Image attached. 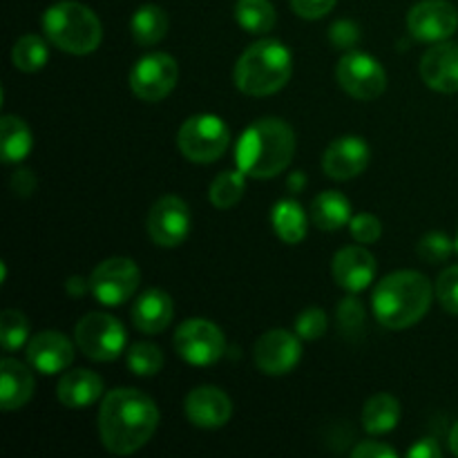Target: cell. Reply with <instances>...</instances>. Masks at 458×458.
I'll list each match as a JSON object with an SVG mask.
<instances>
[{
    "label": "cell",
    "mask_w": 458,
    "mask_h": 458,
    "mask_svg": "<svg viewBox=\"0 0 458 458\" xmlns=\"http://www.w3.org/2000/svg\"><path fill=\"white\" fill-rule=\"evenodd\" d=\"M334 280L347 293H360L374 282L376 258L365 246H347L334 255Z\"/></svg>",
    "instance_id": "obj_18"
},
{
    "label": "cell",
    "mask_w": 458,
    "mask_h": 458,
    "mask_svg": "<svg viewBox=\"0 0 458 458\" xmlns=\"http://www.w3.org/2000/svg\"><path fill=\"white\" fill-rule=\"evenodd\" d=\"M367 165H369V146L365 139L356 137V134L335 139L322 155V170L338 182H349V179L358 177L365 173Z\"/></svg>",
    "instance_id": "obj_16"
},
{
    "label": "cell",
    "mask_w": 458,
    "mask_h": 458,
    "mask_svg": "<svg viewBox=\"0 0 458 458\" xmlns=\"http://www.w3.org/2000/svg\"><path fill=\"white\" fill-rule=\"evenodd\" d=\"M456 253H458V235H456Z\"/></svg>",
    "instance_id": "obj_46"
},
{
    "label": "cell",
    "mask_w": 458,
    "mask_h": 458,
    "mask_svg": "<svg viewBox=\"0 0 458 458\" xmlns=\"http://www.w3.org/2000/svg\"><path fill=\"white\" fill-rule=\"evenodd\" d=\"M43 30L49 43L74 56L92 54L103 38V27L97 13L74 0L52 4L43 16Z\"/></svg>",
    "instance_id": "obj_5"
},
{
    "label": "cell",
    "mask_w": 458,
    "mask_h": 458,
    "mask_svg": "<svg viewBox=\"0 0 458 458\" xmlns=\"http://www.w3.org/2000/svg\"><path fill=\"white\" fill-rule=\"evenodd\" d=\"M65 291H67V295H72L74 300L83 298V295L89 291V280H85V277H81V276L67 277Z\"/></svg>",
    "instance_id": "obj_43"
},
{
    "label": "cell",
    "mask_w": 458,
    "mask_h": 458,
    "mask_svg": "<svg viewBox=\"0 0 458 458\" xmlns=\"http://www.w3.org/2000/svg\"><path fill=\"white\" fill-rule=\"evenodd\" d=\"M365 309H362L360 300L353 293H349L343 302L338 304V327L347 338H362L365 334Z\"/></svg>",
    "instance_id": "obj_33"
},
{
    "label": "cell",
    "mask_w": 458,
    "mask_h": 458,
    "mask_svg": "<svg viewBox=\"0 0 458 458\" xmlns=\"http://www.w3.org/2000/svg\"><path fill=\"white\" fill-rule=\"evenodd\" d=\"M407 30L416 40L441 43L458 30V12L447 0H420L407 13Z\"/></svg>",
    "instance_id": "obj_14"
},
{
    "label": "cell",
    "mask_w": 458,
    "mask_h": 458,
    "mask_svg": "<svg viewBox=\"0 0 458 458\" xmlns=\"http://www.w3.org/2000/svg\"><path fill=\"white\" fill-rule=\"evenodd\" d=\"M437 298L452 316H458V267H447L437 280Z\"/></svg>",
    "instance_id": "obj_35"
},
{
    "label": "cell",
    "mask_w": 458,
    "mask_h": 458,
    "mask_svg": "<svg viewBox=\"0 0 458 458\" xmlns=\"http://www.w3.org/2000/svg\"><path fill=\"white\" fill-rule=\"evenodd\" d=\"M450 450H452V454L458 456V423L452 428V432H450Z\"/></svg>",
    "instance_id": "obj_44"
},
{
    "label": "cell",
    "mask_w": 458,
    "mask_h": 458,
    "mask_svg": "<svg viewBox=\"0 0 458 458\" xmlns=\"http://www.w3.org/2000/svg\"><path fill=\"white\" fill-rule=\"evenodd\" d=\"M74 338L81 352L97 362L116 360L128 343L123 325L114 316L98 311L81 318Z\"/></svg>",
    "instance_id": "obj_7"
},
{
    "label": "cell",
    "mask_w": 458,
    "mask_h": 458,
    "mask_svg": "<svg viewBox=\"0 0 458 458\" xmlns=\"http://www.w3.org/2000/svg\"><path fill=\"white\" fill-rule=\"evenodd\" d=\"M159 428V410L139 389H112L98 411V437L103 447L116 456L141 450Z\"/></svg>",
    "instance_id": "obj_1"
},
{
    "label": "cell",
    "mask_w": 458,
    "mask_h": 458,
    "mask_svg": "<svg viewBox=\"0 0 458 458\" xmlns=\"http://www.w3.org/2000/svg\"><path fill=\"white\" fill-rule=\"evenodd\" d=\"M276 235L286 244H300L307 237V215L295 199H280L271 210Z\"/></svg>",
    "instance_id": "obj_26"
},
{
    "label": "cell",
    "mask_w": 458,
    "mask_h": 458,
    "mask_svg": "<svg viewBox=\"0 0 458 458\" xmlns=\"http://www.w3.org/2000/svg\"><path fill=\"white\" fill-rule=\"evenodd\" d=\"M30 320L18 309H7L0 316V343L4 352H16L30 343Z\"/></svg>",
    "instance_id": "obj_31"
},
{
    "label": "cell",
    "mask_w": 458,
    "mask_h": 458,
    "mask_svg": "<svg viewBox=\"0 0 458 458\" xmlns=\"http://www.w3.org/2000/svg\"><path fill=\"white\" fill-rule=\"evenodd\" d=\"M420 76L437 92H458V43L441 40L429 47L420 58Z\"/></svg>",
    "instance_id": "obj_19"
},
{
    "label": "cell",
    "mask_w": 458,
    "mask_h": 458,
    "mask_svg": "<svg viewBox=\"0 0 458 458\" xmlns=\"http://www.w3.org/2000/svg\"><path fill=\"white\" fill-rule=\"evenodd\" d=\"M177 81V61L165 52L146 54L130 70V88H132L134 97L148 103H157L168 97Z\"/></svg>",
    "instance_id": "obj_11"
},
{
    "label": "cell",
    "mask_w": 458,
    "mask_h": 458,
    "mask_svg": "<svg viewBox=\"0 0 458 458\" xmlns=\"http://www.w3.org/2000/svg\"><path fill=\"white\" fill-rule=\"evenodd\" d=\"M141 273L134 259L110 258L103 259L89 276V291L103 307H121L139 289Z\"/></svg>",
    "instance_id": "obj_9"
},
{
    "label": "cell",
    "mask_w": 458,
    "mask_h": 458,
    "mask_svg": "<svg viewBox=\"0 0 458 458\" xmlns=\"http://www.w3.org/2000/svg\"><path fill=\"white\" fill-rule=\"evenodd\" d=\"M353 458H396L398 452L380 441H362L352 450Z\"/></svg>",
    "instance_id": "obj_40"
},
{
    "label": "cell",
    "mask_w": 458,
    "mask_h": 458,
    "mask_svg": "<svg viewBox=\"0 0 458 458\" xmlns=\"http://www.w3.org/2000/svg\"><path fill=\"white\" fill-rule=\"evenodd\" d=\"M56 394L67 410H85L103 396V380L89 369H70L58 380Z\"/></svg>",
    "instance_id": "obj_22"
},
{
    "label": "cell",
    "mask_w": 458,
    "mask_h": 458,
    "mask_svg": "<svg viewBox=\"0 0 458 458\" xmlns=\"http://www.w3.org/2000/svg\"><path fill=\"white\" fill-rule=\"evenodd\" d=\"M437 291L419 271H396L376 284L371 295L376 320L387 329H407L425 318Z\"/></svg>",
    "instance_id": "obj_3"
},
{
    "label": "cell",
    "mask_w": 458,
    "mask_h": 458,
    "mask_svg": "<svg viewBox=\"0 0 458 458\" xmlns=\"http://www.w3.org/2000/svg\"><path fill=\"white\" fill-rule=\"evenodd\" d=\"M34 148L31 130L21 116L4 114L0 121V159L4 164H21Z\"/></svg>",
    "instance_id": "obj_23"
},
{
    "label": "cell",
    "mask_w": 458,
    "mask_h": 458,
    "mask_svg": "<svg viewBox=\"0 0 458 458\" xmlns=\"http://www.w3.org/2000/svg\"><path fill=\"white\" fill-rule=\"evenodd\" d=\"M407 456L410 458H441V447L434 438H420L416 445H411L407 450Z\"/></svg>",
    "instance_id": "obj_42"
},
{
    "label": "cell",
    "mask_w": 458,
    "mask_h": 458,
    "mask_svg": "<svg viewBox=\"0 0 458 458\" xmlns=\"http://www.w3.org/2000/svg\"><path fill=\"white\" fill-rule=\"evenodd\" d=\"M335 79L340 88L358 101H374L387 88V74L380 61L360 49H349L340 58L335 65Z\"/></svg>",
    "instance_id": "obj_8"
},
{
    "label": "cell",
    "mask_w": 458,
    "mask_h": 458,
    "mask_svg": "<svg viewBox=\"0 0 458 458\" xmlns=\"http://www.w3.org/2000/svg\"><path fill=\"white\" fill-rule=\"evenodd\" d=\"M134 43L152 47L168 34V13L159 4H141L130 21Z\"/></svg>",
    "instance_id": "obj_25"
},
{
    "label": "cell",
    "mask_w": 458,
    "mask_h": 458,
    "mask_svg": "<svg viewBox=\"0 0 458 458\" xmlns=\"http://www.w3.org/2000/svg\"><path fill=\"white\" fill-rule=\"evenodd\" d=\"M329 40L338 49H352L360 40V30L353 21H335L329 30Z\"/></svg>",
    "instance_id": "obj_38"
},
{
    "label": "cell",
    "mask_w": 458,
    "mask_h": 458,
    "mask_svg": "<svg viewBox=\"0 0 458 458\" xmlns=\"http://www.w3.org/2000/svg\"><path fill=\"white\" fill-rule=\"evenodd\" d=\"M27 362L45 376L61 374L74 362V344L61 331H40L27 343Z\"/></svg>",
    "instance_id": "obj_15"
},
{
    "label": "cell",
    "mask_w": 458,
    "mask_h": 458,
    "mask_svg": "<svg viewBox=\"0 0 458 458\" xmlns=\"http://www.w3.org/2000/svg\"><path fill=\"white\" fill-rule=\"evenodd\" d=\"M338 0H291V7L298 13L300 18H307V21H318V18L327 16L331 9L335 7Z\"/></svg>",
    "instance_id": "obj_39"
},
{
    "label": "cell",
    "mask_w": 458,
    "mask_h": 458,
    "mask_svg": "<svg viewBox=\"0 0 458 458\" xmlns=\"http://www.w3.org/2000/svg\"><path fill=\"white\" fill-rule=\"evenodd\" d=\"M246 191V174L237 170H224L213 179L208 191V199L215 208L228 210L242 199Z\"/></svg>",
    "instance_id": "obj_29"
},
{
    "label": "cell",
    "mask_w": 458,
    "mask_h": 458,
    "mask_svg": "<svg viewBox=\"0 0 458 458\" xmlns=\"http://www.w3.org/2000/svg\"><path fill=\"white\" fill-rule=\"evenodd\" d=\"M128 367L134 376H141V378H148V376H157L164 367V353L157 344L152 343H137L130 347L128 352Z\"/></svg>",
    "instance_id": "obj_32"
},
{
    "label": "cell",
    "mask_w": 458,
    "mask_h": 458,
    "mask_svg": "<svg viewBox=\"0 0 458 458\" xmlns=\"http://www.w3.org/2000/svg\"><path fill=\"white\" fill-rule=\"evenodd\" d=\"M34 374L16 358H3L0 362V407L4 411L22 410L34 396Z\"/></svg>",
    "instance_id": "obj_20"
},
{
    "label": "cell",
    "mask_w": 458,
    "mask_h": 458,
    "mask_svg": "<svg viewBox=\"0 0 458 458\" xmlns=\"http://www.w3.org/2000/svg\"><path fill=\"white\" fill-rule=\"evenodd\" d=\"M191 208L186 201L177 195H165L152 204L148 213V235L157 246L174 249L183 244L191 233Z\"/></svg>",
    "instance_id": "obj_12"
},
{
    "label": "cell",
    "mask_w": 458,
    "mask_h": 458,
    "mask_svg": "<svg viewBox=\"0 0 458 458\" xmlns=\"http://www.w3.org/2000/svg\"><path fill=\"white\" fill-rule=\"evenodd\" d=\"M231 146V130L217 114L188 116L177 132V148L192 164H213Z\"/></svg>",
    "instance_id": "obj_6"
},
{
    "label": "cell",
    "mask_w": 458,
    "mask_h": 458,
    "mask_svg": "<svg viewBox=\"0 0 458 458\" xmlns=\"http://www.w3.org/2000/svg\"><path fill=\"white\" fill-rule=\"evenodd\" d=\"M349 231H352V237L358 244H374V242L380 240V235H383V224H380V219L374 217V215L360 213L356 215V217H352Z\"/></svg>",
    "instance_id": "obj_37"
},
{
    "label": "cell",
    "mask_w": 458,
    "mask_h": 458,
    "mask_svg": "<svg viewBox=\"0 0 458 458\" xmlns=\"http://www.w3.org/2000/svg\"><path fill=\"white\" fill-rule=\"evenodd\" d=\"M12 191L21 197H30L36 191V177L31 170L21 168L12 174Z\"/></svg>",
    "instance_id": "obj_41"
},
{
    "label": "cell",
    "mask_w": 458,
    "mask_h": 458,
    "mask_svg": "<svg viewBox=\"0 0 458 458\" xmlns=\"http://www.w3.org/2000/svg\"><path fill=\"white\" fill-rule=\"evenodd\" d=\"M298 334L284 329L267 331L258 338L253 349L255 365L267 376H284L298 367L302 358V343Z\"/></svg>",
    "instance_id": "obj_13"
},
{
    "label": "cell",
    "mask_w": 458,
    "mask_h": 458,
    "mask_svg": "<svg viewBox=\"0 0 458 458\" xmlns=\"http://www.w3.org/2000/svg\"><path fill=\"white\" fill-rule=\"evenodd\" d=\"M188 420L195 428L201 429H219L231 420L233 416V401L217 387H204L192 389L183 403Z\"/></svg>",
    "instance_id": "obj_17"
},
{
    "label": "cell",
    "mask_w": 458,
    "mask_h": 458,
    "mask_svg": "<svg viewBox=\"0 0 458 458\" xmlns=\"http://www.w3.org/2000/svg\"><path fill=\"white\" fill-rule=\"evenodd\" d=\"M47 61H49L47 43L36 34H27L22 36V38H18L12 49V63L21 72H27V74L40 72L45 65H47Z\"/></svg>",
    "instance_id": "obj_30"
},
{
    "label": "cell",
    "mask_w": 458,
    "mask_h": 458,
    "mask_svg": "<svg viewBox=\"0 0 458 458\" xmlns=\"http://www.w3.org/2000/svg\"><path fill=\"white\" fill-rule=\"evenodd\" d=\"M295 155V134L286 121L267 116L242 132L235 148L237 168L253 179L277 177Z\"/></svg>",
    "instance_id": "obj_2"
},
{
    "label": "cell",
    "mask_w": 458,
    "mask_h": 458,
    "mask_svg": "<svg viewBox=\"0 0 458 458\" xmlns=\"http://www.w3.org/2000/svg\"><path fill=\"white\" fill-rule=\"evenodd\" d=\"M456 250V242H452L445 233H428L419 242V258L428 264H443Z\"/></svg>",
    "instance_id": "obj_34"
},
{
    "label": "cell",
    "mask_w": 458,
    "mask_h": 458,
    "mask_svg": "<svg viewBox=\"0 0 458 458\" xmlns=\"http://www.w3.org/2000/svg\"><path fill=\"white\" fill-rule=\"evenodd\" d=\"M401 420V405L389 394H376L362 407V428L369 434H387Z\"/></svg>",
    "instance_id": "obj_27"
},
{
    "label": "cell",
    "mask_w": 458,
    "mask_h": 458,
    "mask_svg": "<svg viewBox=\"0 0 458 458\" xmlns=\"http://www.w3.org/2000/svg\"><path fill=\"white\" fill-rule=\"evenodd\" d=\"M311 219L320 231H340L352 222V204L338 191H325L311 201Z\"/></svg>",
    "instance_id": "obj_24"
},
{
    "label": "cell",
    "mask_w": 458,
    "mask_h": 458,
    "mask_svg": "<svg viewBox=\"0 0 458 458\" xmlns=\"http://www.w3.org/2000/svg\"><path fill=\"white\" fill-rule=\"evenodd\" d=\"M235 18L249 34H268L276 27V7L271 0H237Z\"/></svg>",
    "instance_id": "obj_28"
},
{
    "label": "cell",
    "mask_w": 458,
    "mask_h": 458,
    "mask_svg": "<svg viewBox=\"0 0 458 458\" xmlns=\"http://www.w3.org/2000/svg\"><path fill=\"white\" fill-rule=\"evenodd\" d=\"M295 334L302 340H318L327 334V313L322 309H304L295 320Z\"/></svg>",
    "instance_id": "obj_36"
},
{
    "label": "cell",
    "mask_w": 458,
    "mask_h": 458,
    "mask_svg": "<svg viewBox=\"0 0 458 458\" xmlns=\"http://www.w3.org/2000/svg\"><path fill=\"white\" fill-rule=\"evenodd\" d=\"M174 352L195 367H210L226 352V338L215 322L192 318L179 325L174 334Z\"/></svg>",
    "instance_id": "obj_10"
},
{
    "label": "cell",
    "mask_w": 458,
    "mask_h": 458,
    "mask_svg": "<svg viewBox=\"0 0 458 458\" xmlns=\"http://www.w3.org/2000/svg\"><path fill=\"white\" fill-rule=\"evenodd\" d=\"M307 183V179L302 177V174H295V177H291V186H293V191H298V186H304Z\"/></svg>",
    "instance_id": "obj_45"
},
{
    "label": "cell",
    "mask_w": 458,
    "mask_h": 458,
    "mask_svg": "<svg viewBox=\"0 0 458 458\" xmlns=\"http://www.w3.org/2000/svg\"><path fill=\"white\" fill-rule=\"evenodd\" d=\"M174 304L165 291L148 289L137 298L132 307V322L141 334L157 335L173 322Z\"/></svg>",
    "instance_id": "obj_21"
},
{
    "label": "cell",
    "mask_w": 458,
    "mask_h": 458,
    "mask_svg": "<svg viewBox=\"0 0 458 458\" xmlns=\"http://www.w3.org/2000/svg\"><path fill=\"white\" fill-rule=\"evenodd\" d=\"M293 58L280 40L262 38L250 45L235 65V85L249 97H268L289 83Z\"/></svg>",
    "instance_id": "obj_4"
}]
</instances>
